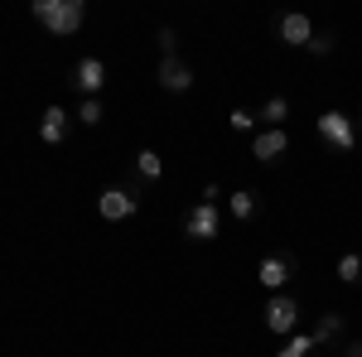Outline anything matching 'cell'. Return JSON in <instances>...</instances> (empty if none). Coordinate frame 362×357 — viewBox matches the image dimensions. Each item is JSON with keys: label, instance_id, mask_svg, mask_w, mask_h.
Listing matches in <instances>:
<instances>
[{"label": "cell", "instance_id": "cell-12", "mask_svg": "<svg viewBox=\"0 0 362 357\" xmlns=\"http://www.w3.org/2000/svg\"><path fill=\"white\" fill-rule=\"evenodd\" d=\"M256 121H266L271 131H285V121H290V102H285V97H271L266 107L256 111Z\"/></svg>", "mask_w": 362, "mask_h": 357}, {"label": "cell", "instance_id": "cell-14", "mask_svg": "<svg viewBox=\"0 0 362 357\" xmlns=\"http://www.w3.org/2000/svg\"><path fill=\"white\" fill-rule=\"evenodd\" d=\"M338 280H343V285H358V280H362V256H358V251L338 256Z\"/></svg>", "mask_w": 362, "mask_h": 357}, {"label": "cell", "instance_id": "cell-2", "mask_svg": "<svg viewBox=\"0 0 362 357\" xmlns=\"http://www.w3.org/2000/svg\"><path fill=\"white\" fill-rule=\"evenodd\" d=\"M319 136L329 140L334 150L348 155V150H358V121H353L348 111H324V116H319Z\"/></svg>", "mask_w": 362, "mask_h": 357}, {"label": "cell", "instance_id": "cell-1", "mask_svg": "<svg viewBox=\"0 0 362 357\" xmlns=\"http://www.w3.org/2000/svg\"><path fill=\"white\" fill-rule=\"evenodd\" d=\"M34 20L49 29V34H78L87 20V5L83 0H34Z\"/></svg>", "mask_w": 362, "mask_h": 357}, {"label": "cell", "instance_id": "cell-16", "mask_svg": "<svg viewBox=\"0 0 362 357\" xmlns=\"http://www.w3.org/2000/svg\"><path fill=\"white\" fill-rule=\"evenodd\" d=\"M227 208H232V218H242V222H247L251 213H256V193H251V189H237V193H232V203H227Z\"/></svg>", "mask_w": 362, "mask_h": 357}, {"label": "cell", "instance_id": "cell-20", "mask_svg": "<svg viewBox=\"0 0 362 357\" xmlns=\"http://www.w3.org/2000/svg\"><path fill=\"white\" fill-rule=\"evenodd\" d=\"M155 39H160V54H165V58H174V49H179V34H174V29H160V34H155Z\"/></svg>", "mask_w": 362, "mask_h": 357}, {"label": "cell", "instance_id": "cell-7", "mask_svg": "<svg viewBox=\"0 0 362 357\" xmlns=\"http://www.w3.org/2000/svg\"><path fill=\"white\" fill-rule=\"evenodd\" d=\"M251 155L261 160V165H271L280 155H290V131H261V136L251 140Z\"/></svg>", "mask_w": 362, "mask_h": 357}, {"label": "cell", "instance_id": "cell-19", "mask_svg": "<svg viewBox=\"0 0 362 357\" xmlns=\"http://www.w3.org/2000/svg\"><path fill=\"white\" fill-rule=\"evenodd\" d=\"M227 126H232V131H251V126H256V111L237 107V111H232V116H227Z\"/></svg>", "mask_w": 362, "mask_h": 357}, {"label": "cell", "instance_id": "cell-15", "mask_svg": "<svg viewBox=\"0 0 362 357\" xmlns=\"http://www.w3.org/2000/svg\"><path fill=\"white\" fill-rule=\"evenodd\" d=\"M136 169H140V179H160V174H165V160H160L155 150H140V155H136Z\"/></svg>", "mask_w": 362, "mask_h": 357}, {"label": "cell", "instance_id": "cell-22", "mask_svg": "<svg viewBox=\"0 0 362 357\" xmlns=\"http://www.w3.org/2000/svg\"><path fill=\"white\" fill-rule=\"evenodd\" d=\"M343 357H362V343H348V348H343Z\"/></svg>", "mask_w": 362, "mask_h": 357}, {"label": "cell", "instance_id": "cell-10", "mask_svg": "<svg viewBox=\"0 0 362 357\" xmlns=\"http://www.w3.org/2000/svg\"><path fill=\"white\" fill-rule=\"evenodd\" d=\"M276 34L290 44V49H309V39H314V25H309V15H280Z\"/></svg>", "mask_w": 362, "mask_h": 357}, {"label": "cell", "instance_id": "cell-13", "mask_svg": "<svg viewBox=\"0 0 362 357\" xmlns=\"http://www.w3.org/2000/svg\"><path fill=\"white\" fill-rule=\"evenodd\" d=\"M314 348H319V343H314V333H290V338H285V348H280L276 357H309Z\"/></svg>", "mask_w": 362, "mask_h": 357}, {"label": "cell", "instance_id": "cell-11", "mask_svg": "<svg viewBox=\"0 0 362 357\" xmlns=\"http://www.w3.org/2000/svg\"><path fill=\"white\" fill-rule=\"evenodd\" d=\"M39 140H44V145H63V140H68V111H63V107L44 111V121H39Z\"/></svg>", "mask_w": 362, "mask_h": 357}, {"label": "cell", "instance_id": "cell-18", "mask_svg": "<svg viewBox=\"0 0 362 357\" xmlns=\"http://www.w3.org/2000/svg\"><path fill=\"white\" fill-rule=\"evenodd\" d=\"M102 116H107V111H102V102H97V97H83V107H78V121H83V126H97Z\"/></svg>", "mask_w": 362, "mask_h": 357}, {"label": "cell", "instance_id": "cell-5", "mask_svg": "<svg viewBox=\"0 0 362 357\" xmlns=\"http://www.w3.org/2000/svg\"><path fill=\"white\" fill-rule=\"evenodd\" d=\"M295 324H300V304L290 300V295H276V300L266 304V329H271V333L290 338V333H295Z\"/></svg>", "mask_w": 362, "mask_h": 357}, {"label": "cell", "instance_id": "cell-8", "mask_svg": "<svg viewBox=\"0 0 362 357\" xmlns=\"http://www.w3.org/2000/svg\"><path fill=\"white\" fill-rule=\"evenodd\" d=\"M155 78H160L165 92H189V87H194V68L179 63V58H160V73H155Z\"/></svg>", "mask_w": 362, "mask_h": 357}, {"label": "cell", "instance_id": "cell-3", "mask_svg": "<svg viewBox=\"0 0 362 357\" xmlns=\"http://www.w3.org/2000/svg\"><path fill=\"white\" fill-rule=\"evenodd\" d=\"M218 227H223L218 203H194V208H189V218H184V232H189L194 242H213V237H218Z\"/></svg>", "mask_w": 362, "mask_h": 357}, {"label": "cell", "instance_id": "cell-21", "mask_svg": "<svg viewBox=\"0 0 362 357\" xmlns=\"http://www.w3.org/2000/svg\"><path fill=\"white\" fill-rule=\"evenodd\" d=\"M309 54H314V58L334 54V39H329V34H314V39H309Z\"/></svg>", "mask_w": 362, "mask_h": 357}, {"label": "cell", "instance_id": "cell-4", "mask_svg": "<svg viewBox=\"0 0 362 357\" xmlns=\"http://www.w3.org/2000/svg\"><path fill=\"white\" fill-rule=\"evenodd\" d=\"M140 203H136V193L131 189H121V184H112V189H102V198H97V213L107 222H126L131 213H136Z\"/></svg>", "mask_w": 362, "mask_h": 357}, {"label": "cell", "instance_id": "cell-9", "mask_svg": "<svg viewBox=\"0 0 362 357\" xmlns=\"http://www.w3.org/2000/svg\"><path fill=\"white\" fill-rule=\"evenodd\" d=\"M290 275H295V261H290V256H266V261L256 266V280H261L266 290H285Z\"/></svg>", "mask_w": 362, "mask_h": 357}, {"label": "cell", "instance_id": "cell-17", "mask_svg": "<svg viewBox=\"0 0 362 357\" xmlns=\"http://www.w3.org/2000/svg\"><path fill=\"white\" fill-rule=\"evenodd\" d=\"M338 333H343V314H324L319 329H314V343H334Z\"/></svg>", "mask_w": 362, "mask_h": 357}, {"label": "cell", "instance_id": "cell-6", "mask_svg": "<svg viewBox=\"0 0 362 357\" xmlns=\"http://www.w3.org/2000/svg\"><path fill=\"white\" fill-rule=\"evenodd\" d=\"M107 83V63L102 58H78V68H73V87L83 92V97H97Z\"/></svg>", "mask_w": 362, "mask_h": 357}]
</instances>
